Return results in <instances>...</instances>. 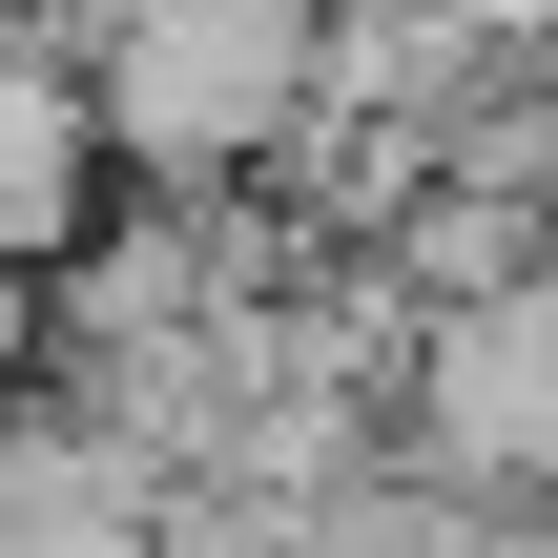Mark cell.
Here are the masks:
<instances>
[{"label":"cell","instance_id":"7a4b0ae2","mask_svg":"<svg viewBox=\"0 0 558 558\" xmlns=\"http://www.w3.org/2000/svg\"><path fill=\"white\" fill-rule=\"evenodd\" d=\"M290 558H497V518H476L456 476H414V456L373 435V476H331V497L290 518Z\"/></svg>","mask_w":558,"mask_h":558},{"label":"cell","instance_id":"3957f363","mask_svg":"<svg viewBox=\"0 0 558 558\" xmlns=\"http://www.w3.org/2000/svg\"><path fill=\"white\" fill-rule=\"evenodd\" d=\"M456 41H476V62H518V83H558V0H476Z\"/></svg>","mask_w":558,"mask_h":558},{"label":"cell","instance_id":"6da1fadb","mask_svg":"<svg viewBox=\"0 0 558 558\" xmlns=\"http://www.w3.org/2000/svg\"><path fill=\"white\" fill-rule=\"evenodd\" d=\"M393 456L456 476L476 518H558V290L414 311V352H393Z\"/></svg>","mask_w":558,"mask_h":558}]
</instances>
